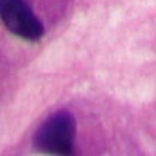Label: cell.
I'll list each match as a JSON object with an SVG mask.
<instances>
[{
	"label": "cell",
	"mask_w": 156,
	"mask_h": 156,
	"mask_svg": "<svg viewBox=\"0 0 156 156\" xmlns=\"http://www.w3.org/2000/svg\"><path fill=\"white\" fill-rule=\"evenodd\" d=\"M76 120L69 112H57L45 120L34 136V146L43 153L69 154L74 149Z\"/></svg>",
	"instance_id": "obj_1"
},
{
	"label": "cell",
	"mask_w": 156,
	"mask_h": 156,
	"mask_svg": "<svg viewBox=\"0 0 156 156\" xmlns=\"http://www.w3.org/2000/svg\"><path fill=\"white\" fill-rule=\"evenodd\" d=\"M0 19L10 33L31 41L40 40L45 33L41 21L24 0H0Z\"/></svg>",
	"instance_id": "obj_2"
}]
</instances>
